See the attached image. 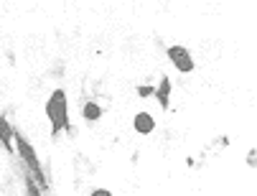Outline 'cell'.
<instances>
[{
  "mask_svg": "<svg viewBox=\"0 0 257 196\" xmlns=\"http://www.w3.org/2000/svg\"><path fill=\"white\" fill-rule=\"evenodd\" d=\"M46 117L54 128V135L59 130H69V105H66V92L54 89L46 100Z\"/></svg>",
  "mask_w": 257,
  "mask_h": 196,
  "instance_id": "1",
  "label": "cell"
},
{
  "mask_svg": "<svg viewBox=\"0 0 257 196\" xmlns=\"http://www.w3.org/2000/svg\"><path fill=\"white\" fill-rule=\"evenodd\" d=\"M13 140H16V150H18V155H21V161L26 163V168H28V173L33 176V181L39 183L41 188H46V176H44L41 161H39V155H36L33 145H31L21 133H13Z\"/></svg>",
  "mask_w": 257,
  "mask_h": 196,
  "instance_id": "2",
  "label": "cell"
},
{
  "mask_svg": "<svg viewBox=\"0 0 257 196\" xmlns=\"http://www.w3.org/2000/svg\"><path fill=\"white\" fill-rule=\"evenodd\" d=\"M168 59H171V64H173V66H176L181 74H191V71L196 69L191 51H189L186 46H181V44H176V46H168Z\"/></svg>",
  "mask_w": 257,
  "mask_h": 196,
  "instance_id": "3",
  "label": "cell"
},
{
  "mask_svg": "<svg viewBox=\"0 0 257 196\" xmlns=\"http://www.w3.org/2000/svg\"><path fill=\"white\" fill-rule=\"evenodd\" d=\"M133 128H135L140 135H151V133L156 130L153 115H151V112H138V115H135V120H133Z\"/></svg>",
  "mask_w": 257,
  "mask_h": 196,
  "instance_id": "4",
  "label": "cell"
},
{
  "mask_svg": "<svg viewBox=\"0 0 257 196\" xmlns=\"http://www.w3.org/2000/svg\"><path fill=\"white\" fill-rule=\"evenodd\" d=\"M153 97L158 100V105H161L163 110L171 107V79H168V76H161V84L156 87Z\"/></svg>",
  "mask_w": 257,
  "mask_h": 196,
  "instance_id": "5",
  "label": "cell"
},
{
  "mask_svg": "<svg viewBox=\"0 0 257 196\" xmlns=\"http://www.w3.org/2000/svg\"><path fill=\"white\" fill-rule=\"evenodd\" d=\"M13 125L8 123V117H0V143H3V148L6 150H11L13 153Z\"/></svg>",
  "mask_w": 257,
  "mask_h": 196,
  "instance_id": "6",
  "label": "cell"
},
{
  "mask_svg": "<svg viewBox=\"0 0 257 196\" xmlns=\"http://www.w3.org/2000/svg\"><path fill=\"white\" fill-rule=\"evenodd\" d=\"M102 105L99 102H94V100H89V102H84L82 105V117H84V120L87 123H97L99 120V117H102Z\"/></svg>",
  "mask_w": 257,
  "mask_h": 196,
  "instance_id": "7",
  "label": "cell"
},
{
  "mask_svg": "<svg viewBox=\"0 0 257 196\" xmlns=\"http://www.w3.org/2000/svg\"><path fill=\"white\" fill-rule=\"evenodd\" d=\"M26 193H28V196H44V193H41V186L33 181L31 173H26Z\"/></svg>",
  "mask_w": 257,
  "mask_h": 196,
  "instance_id": "8",
  "label": "cell"
},
{
  "mask_svg": "<svg viewBox=\"0 0 257 196\" xmlns=\"http://www.w3.org/2000/svg\"><path fill=\"white\" fill-rule=\"evenodd\" d=\"M153 92H156V87H151V84L138 87V97H153Z\"/></svg>",
  "mask_w": 257,
  "mask_h": 196,
  "instance_id": "9",
  "label": "cell"
},
{
  "mask_svg": "<svg viewBox=\"0 0 257 196\" xmlns=\"http://www.w3.org/2000/svg\"><path fill=\"white\" fill-rule=\"evenodd\" d=\"M89 196H112V191H109V188H94Z\"/></svg>",
  "mask_w": 257,
  "mask_h": 196,
  "instance_id": "10",
  "label": "cell"
},
{
  "mask_svg": "<svg viewBox=\"0 0 257 196\" xmlns=\"http://www.w3.org/2000/svg\"><path fill=\"white\" fill-rule=\"evenodd\" d=\"M247 163H249V166H254V150H249V155H247Z\"/></svg>",
  "mask_w": 257,
  "mask_h": 196,
  "instance_id": "11",
  "label": "cell"
}]
</instances>
